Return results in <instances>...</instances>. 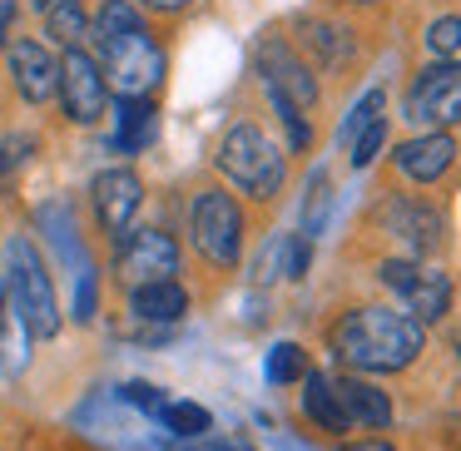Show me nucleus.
<instances>
[{
  "instance_id": "14",
  "label": "nucleus",
  "mask_w": 461,
  "mask_h": 451,
  "mask_svg": "<svg viewBox=\"0 0 461 451\" xmlns=\"http://www.w3.org/2000/svg\"><path fill=\"white\" fill-rule=\"evenodd\" d=\"M11 75H15V90L31 104H45L60 90V60H55L41 41H15L11 45Z\"/></svg>"
},
{
  "instance_id": "35",
  "label": "nucleus",
  "mask_w": 461,
  "mask_h": 451,
  "mask_svg": "<svg viewBox=\"0 0 461 451\" xmlns=\"http://www.w3.org/2000/svg\"><path fill=\"white\" fill-rule=\"evenodd\" d=\"M134 5H144V11H159V15H174V11H184L189 0H134Z\"/></svg>"
},
{
  "instance_id": "6",
  "label": "nucleus",
  "mask_w": 461,
  "mask_h": 451,
  "mask_svg": "<svg viewBox=\"0 0 461 451\" xmlns=\"http://www.w3.org/2000/svg\"><path fill=\"white\" fill-rule=\"evenodd\" d=\"M377 278L387 283L402 302H407V318L411 322H421V328H427V322L447 318V308H451V278L441 268H421V263L387 258L377 268Z\"/></svg>"
},
{
  "instance_id": "26",
  "label": "nucleus",
  "mask_w": 461,
  "mask_h": 451,
  "mask_svg": "<svg viewBox=\"0 0 461 451\" xmlns=\"http://www.w3.org/2000/svg\"><path fill=\"white\" fill-rule=\"evenodd\" d=\"M298 31H303V41H308L328 65H338V60H348V55H352L348 31H338V25H328V21H303Z\"/></svg>"
},
{
  "instance_id": "29",
  "label": "nucleus",
  "mask_w": 461,
  "mask_h": 451,
  "mask_svg": "<svg viewBox=\"0 0 461 451\" xmlns=\"http://www.w3.org/2000/svg\"><path fill=\"white\" fill-rule=\"evenodd\" d=\"M114 401H120V407H134V411H144L149 421H159V411L169 407V397H164V392L154 387V382H124V387L114 392Z\"/></svg>"
},
{
  "instance_id": "39",
  "label": "nucleus",
  "mask_w": 461,
  "mask_h": 451,
  "mask_svg": "<svg viewBox=\"0 0 461 451\" xmlns=\"http://www.w3.org/2000/svg\"><path fill=\"white\" fill-rule=\"evenodd\" d=\"M31 5H35V11H50V5H55V0H31Z\"/></svg>"
},
{
  "instance_id": "5",
  "label": "nucleus",
  "mask_w": 461,
  "mask_h": 451,
  "mask_svg": "<svg viewBox=\"0 0 461 451\" xmlns=\"http://www.w3.org/2000/svg\"><path fill=\"white\" fill-rule=\"evenodd\" d=\"M189 233H194V248L213 268H233L243 253V209L233 203V194L203 189L189 209Z\"/></svg>"
},
{
  "instance_id": "37",
  "label": "nucleus",
  "mask_w": 461,
  "mask_h": 451,
  "mask_svg": "<svg viewBox=\"0 0 461 451\" xmlns=\"http://www.w3.org/2000/svg\"><path fill=\"white\" fill-rule=\"evenodd\" d=\"M209 451H249V446H243V441H213Z\"/></svg>"
},
{
  "instance_id": "4",
  "label": "nucleus",
  "mask_w": 461,
  "mask_h": 451,
  "mask_svg": "<svg viewBox=\"0 0 461 451\" xmlns=\"http://www.w3.org/2000/svg\"><path fill=\"white\" fill-rule=\"evenodd\" d=\"M100 55H104L100 75L104 85L120 90V100H149V90L164 80V50L149 41V31L100 41Z\"/></svg>"
},
{
  "instance_id": "19",
  "label": "nucleus",
  "mask_w": 461,
  "mask_h": 451,
  "mask_svg": "<svg viewBox=\"0 0 461 451\" xmlns=\"http://www.w3.org/2000/svg\"><path fill=\"white\" fill-rule=\"evenodd\" d=\"M154 124H159V114L149 100H120L114 104V149L140 154L154 140Z\"/></svg>"
},
{
  "instance_id": "20",
  "label": "nucleus",
  "mask_w": 461,
  "mask_h": 451,
  "mask_svg": "<svg viewBox=\"0 0 461 451\" xmlns=\"http://www.w3.org/2000/svg\"><path fill=\"white\" fill-rule=\"evenodd\" d=\"M303 411L318 421L322 431H348V417H342V401H338V387H332L328 372H308L303 377Z\"/></svg>"
},
{
  "instance_id": "18",
  "label": "nucleus",
  "mask_w": 461,
  "mask_h": 451,
  "mask_svg": "<svg viewBox=\"0 0 461 451\" xmlns=\"http://www.w3.org/2000/svg\"><path fill=\"white\" fill-rule=\"evenodd\" d=\"M130 312L140 322H179L189 312V293L174 283H144V288H130Z\"/></svg>"
},
{
  "instance_id": "15",
  "label": "nucleus",
  "mask_w": 461,
  "mask_h": 451,
  "mask_svg": "<svg viewBox=\"0 0 461 451\" xmlns=\"http://www.w3.org/2000/svg\"><path fill=\"white\" fill-rule=\"evenodd\" d=\"M312 258V243L303 233H273L253 258V283H278V278H303Z\"/></svg>"
},
{
  "instance_id": "31",
  "label": "nucleus",
  "mask_w": 461,
  "mask_h": 451,
  "mask_svg": "<svg viewBox=\"0 0 461 451\" xmlns=\"http://www.w3.org/2000/svg\"><path fill=\"white\" fill-rule=\"evenodd\" d=\"M382 144H387V120H372L367 130L352 140V169H367V164L382 154Z\"/></svg>"
},
{
  "instance_id": "21",
  "label": "nucleus",
  "mask_w": 461,
  "mask_h": 451,
  "mask_svg": "<svg viewBox=\"0 0 461 451\" xmlns=\"http://www.w3.org/2000/svg\"><path fill=\"white\" fill-rule=\"evenodd\" d=\"M35 219H41L45 233H50V243H55V253H60V263H70L75 273L90 263V258H85V248H80V233H75V219H70V209H65V203H45Z\"/></svg>"
},
{
  "instance_id": "28",
  "label": "nucleus",
  "mask_w": 461,
  "mask_h": 451,
  "mask_svg": "<svg viewBox=\"0 0 461 451\" xmlns=\"http://www.w3.org/2000/svg\"><path fill=\"white\" fill-rule=\"evenodd\" d=\"M427 50L447 65H461V15H441L427 31Z\"/></svg>"
},
{
  "instance_id": "40",
  "label": "nucleus",
  "mask_w": 461,
  "mask_h": 451,
  "mask_svg": "<svg viewBox=\"0 0 461 451\" xmlns=\"http://www.w3.org/2000/svg\"><path fill=\"white\" fill-rule=\"evenodd\" d=\"M357 5H372V0H357Z\"/></svg>"
},
{
  "instance_id": "36",
  "label": "nucleus",
  "mask_w": 461,
  "mask_h": 451,
  "mask_svg": "<svg viewBox=\"0 0 461 451\" xmlns=\"http://www.w3.org/2000/svg\"><path fill=\"white\" fill-rule=\"evenodd\" d=\"M348 451H397V446H392V441H382V437H377V441H352Z\"/></svg>"
},
{
  "instance_id": "30",
  "label": "nucleus",
  "mask_w": 461,
  "mask_h": 451,
  "mask_svg": "<svg viewBox=\"0 0 461 451\" xmlns=\"http://www.w3.org/2000/svg\"><path fill=\"white\" fill-rule=\"evenodd\" d=\"M382 104H387V95H382V90H367V95H362V100L352 104V114L342 120V140L352 144V140H357V134L367 130L372 120H382Z\"/></svg>"
},
{
  "instance_id": "7",
  "label": "nucleus",
  "mask_w": 461,
  "mask_h": 451,
  "mask_svg": "<svg viewBox=\"0 0 461 451\" xmlns=\"http://www.w3.org/2000/svg\"><path fill=\"white\" fill-rule=\"evenodd\" d=\"M114 273H120L130 288H144V283H174L179 273V243L164 229H134L120 239V253H114Z\"/></svg>"
},
{
  "instance_id": "38",
  "label": "nucleus",
  "mask_w": 461,
  "mask_h": 451,
  "mask_svg": "<svg viewBox=\"0 0 461 451\" xmlns=\"http://www.w3.org/2000/svg\"><path fill=\"white\" fill-rule=\"evenodd\" d=\"M278 451H308L303 441H293V437H278Z\"/></svg>"
},
{
  "instance_id": "25",
  "label": "nucleus",
  "mask_w": 461,
  "mask_h": 451,
  "mask_svg": "<svg viewBox=\"0 0 461 451\" xmlns=\"http://www.w3.org/2000/svg\"><path fill=\"white\" fill-rule=\"evenodd\" d=\"M134 31H144L140 5H134V0H104L100 15H95V35H100V41H114V35H134Z\"/></svg>"
},
{
  "instance_id": "11",
  "label": "nucleus",
  "mask_w": 461,
  "mask_h": 451,
  "mask_svg": "<svg viewBox=\"0 0 461 451\" xmlns=\"http://www.w3.org/2000/svg\"><path fill=\"white\" fill-rule=\"evenodd\" d=\"M377 219H382V229H387L392 239H402L411 253H437V248H441V233H447V219H441L431 203L407 199V194L382 203Z\"/></svg>"
},
{
  "instance_id": "33",
  "label": "nucleus",
  "mask_w": 461,
  "mask_h": 451,
  "mask_svg": "<svg viewBox=\"0 0 461 451\" xmlns=\"http://www.w3.org/2000/svg\"><path fill=\"white\" fill-rule=\"evenodd\" d=\"M95 318V268L85 263L75 273V322H90Z\"/></svg>"
},
{
  "instance_id": "16",
  "label": "nucleus",
  "mask_w": 461,
  "mask_h": 451,
  "mask_svg": "<svg viewBox=\"0 0 461 451\" xmlns=\"http://www.w3.org/2000/svg\"><path fill=\"white\" fill-rule=\"evenodd\" d=\"M332 387H338L348 427H372V431L392 427V397L382 387H372V382H362V377H342V382H332Z\"/></svg>"
},
{
  "instance_id": "17",
  "label": "nucleus",
  "mask_w": 461,
  "mask_h": 451,
  "mask_svg": "<svg viewBox=\"0 0 461 451\" xmlns=\"http://www.w3.org/2000/svg\"><path fill=\"white\" fill-rule=\"evenodd\" d=\"M25 367H31V328H25L15 298L5 293V283H0V372L21 377Z\"/></svg>"
},
{
  "instance_id": "13",
  "label": "nucleus",
  "mask_w": 461,
  "mask_h": 451,
  "mask_svg": "<svg viewBox=\"0 0 461 451\" xmlns=\"http://www.w3.org/2000/svg\"><path fill=\"white\" fill-rule=\"evenodd\" d=\"M451 164H456V140H451L447 130H427V134H417V140L397 144V174L411 184L441 179Z\"/></svg>"
},
{
  "instance_id": "22",
  "label": "nucleus",
  "mask_w": 461,
  "mask_h": 451,
  "mask_svg": "<svg viewBox=\"0 0 461 451\" xmlns=\"http://www.w3.org/2000/svg\"><path fill=\"white\" fill-rule=\"evenodd\" d=\"M85 11H80V0H55L50 11H45V35H50L55 45H65V50H80L85 41Z\"/></svg>"
},
{
  "instance_id": "24",
  "label": "nucleus",
  "mask_w": 461,
  "mask_h": 451,
  "mask_svg": "<svg viewBox=\"0 0 461 451\" xmlns=\"http://www.w3.org/2000/svg\"><path fill=\"white\" fill-rule=\"evenodd\" d=\"M263 377L273 382V387H293V382L308 377V352L298 347V342H273L268 362H263Z\"/></svg>"
},
{
  "instance_id": "10",
  "label": "nucleus",
  "mask_w": 461,
  "mask_h": 451,
  "mask_svg": "<svg viewBox=\"0 0 461 451\" xmlns=\"http://www.w3.org/2000/svg\"><path fill=\"white\" fill-rule=\"evenodd\" d=\"M258 75H263V90L283 95V100L298 104V110H312V104H318V80H312V70L283 41L258 45Z\"/></svg>"
},
{
  "instance_id": "3",
  "label": "nucleus",
  "mask_w": 461,
  "mask_h": 451,
  "mask_svg": "<svg viewBox=\"0 0 461 451\" xmlns=\"http://www.w3.org/2000/svg\"><path fill=\"white\" fill-rule=\"evenodd\" d=\"M5 293L15 298V308H21L25 328H31V338H55L60 332V298H55V283H50V268H45L41 248H35L31 239H11V248H5Z\"/></svg>"
},
{
  "instance_id": "9",
  "label": "nucleus",
  "mask_w": 461,
  "mask_h": 451,
  "mask_svg": "<svg viewBox=\"0 0 461 451\" xmlns=\"http://www.w3.org/2000/svg\"><path fill=\"white\" fill-rule=\"evenodd\" d=\"M60 104L75 124H100L104 120V104H110V85L100 75V60L85 50H65L60 60Z\"/></svg>"
},
{
  "instance_id": "34",
  "label": "nucleus",
  "mask_w": 461,
  "mask_h": 451,
  "mask_svg": "<svg viewBox=\"0 0 461 451\" xmlns=\"http://www.w3.org/2000/svg\"><path fill=\"white\" fill-rule=\"evenodd\" d=\"M11 25H15V0H0V50L11 45Z\"/></svg>"
},
{
  "instance_id": "2",
  "label": "nucleus",
  "mask_w": 461,
  "mask_h": 451,
  "mask_svg": "<svg viewBox=\"0 0 461 451\" xmlns=\"http://www.w3.org/2000/svg\"><path fill=\"white\" fill-rule=\"evenodd\" d=\"M219 169H223V179L239 184V189L249 194V199H258V203L278 199L283 179H288V159H283V149L263 130H253V124H239V130L223 134Z\"/></svg>"
},
{
  "instance_id": "12",
  "label": "nucleus",
  "mask_w": 461,
  "mask_h": 451,
  "mask_svg": "<svg viewBox=\"0 0 461 451\" xmlns=\"http://www.w3.org/2000/svg\"><path fill=\"white\" fill-rule=\"evenodd\" d=\"M90 194H95V213H100V223L114 233V239H124L130 223H134V213H140V199H144L140 174L134 169H104V174H95Z\"/></svg>"
},
{
  "instance_id": "23",
  "label": "nucleus",
  "mask_w": 461,
  "mask_h": 451,
  "mask_svg": "<svg viewBox=\"0 0 461 451\" xmlns=\"http://www.w3.org/2000/svg\"><path fill=\"white\" fill-rule=\"evenodd\" d=\"M159 427L169 431V437L194 441V437H209L213 431V417L199 407V401H169V407L159 411Z\"/></svg>"
},
{
  "instance_id": "8",
  "label": "nucleus",
  "mask_w": 461,
  "mask_h": 451,
  "mask_svg": "<svg viewBox=\"0 0 461 451\" xmlns=\"http://www.w3.org/2000/svg\"><path fill=\"white\" fill-rule=\"evenodd\" d=\"M407 120L427 130H447L461 120V65H427L407 85Z\"/></svg>"
},
{
  "instance_id": "1",
  "label": "nucleus",
  "mask_w": 461,
  "mask_h": 451,
  "mask_svg": "<svg viewBox=\"0 0 461 451\" xmlns=\"http://www.w3.org/2000/svg\"><path fill=\"white\" fill-rule=\"evenodd\" d=\"M328 347L342 367L382 377V372H402L421 357L427 328L411 322L407 312H397V308H352L332 322Z\"/></svg>"
},
{
  "instance_id": "32",
  "label": "nucleus",
  "mask_w": 461,
  "mask_h": 451,
  "mask_svg": "<svg viewBox=\"0 0 461 451\" xmlns=\"http://www.w3.org/2000/svg\"><path fill=\"white\" fill-rule=\"evenodd\" d=\"M31 149H35L31 134H5L0 140V179H11L21 164H31Z\"/></svg>"
},
{
  "instance_id": "27",
  "label": "nucleus",
  "mask_w": 461,
  "mask_h": 451,
  "mask_svg": "<svg viewBox=\"0 0 461 451\" xmlns=\"http://www.w3.org/2000/svg\"><path fill=\"white\" fill-rule=\"evenodd\" d=\"M328 213H332V189H328V174H312V184H308V209H303V239H318L322 233V223H328Z\"/></svg>"
}]
</instances>
